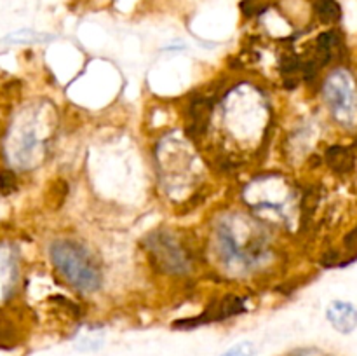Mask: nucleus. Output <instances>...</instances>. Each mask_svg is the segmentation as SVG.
I'll list each match as a JSON object with an SVG mask.
<instances>
[{
  "mask_svg": "<svg viewBox=\"0 0 357 356\" xmlns=\"http://www.w3.org/2000/svg\"><path fill=\"white\" fill-rule=\"evenodd\" d=\"M51 260L63 278L80 292H94L101 286V272L96 262L79 244L56 241L51 244Z\"/></svg>",
  "mask_w": 357,
  "mask_h": 356,
  "instance_id": "nucleus-1",
  "label": "nucleus"
},
{
  "mask_svg": "<svg viewBox=\"0 0 357 356\" xmlns=\"http://www.w3.org/2000/svg\"><path fill=\"white\" fill-rule=\"evenodd\" d=\"M326 100L335 117L344 126H354L357 117V93L345 72H337L326 82Z\"/></svg>",
  "mask_w": 357,
  "mask_h": 356,
  "instance_id": "nucleus-2",
  "label": "nucleus"
},
{
  "mask_svg": "<svg viewBox=\"0 0 357 356\" xmlns=\"http://www.w3.org/2000/svg\"><path fill=\"white\" fill-rule=\"evenodd\" d=\"M243 299L237 295H227L223 299L216 300V302L209 304L208 309L195 318H185V320H176L173 323V328H181V330H190V328L201 327V325L213 323V321H223L230 316H237V314L244 313Z\"/></svg>",
  "mask_w": 357,
  "mask_h": 356,
  "instance_id": "nucleus-3",
  "label": "nucleus"
},
{
  "mask_svg": "<svg viewBox=\"0 0 357 356\" xmlns=\"http://www.w3.org/2000/svg\"><path fill=\"white\" fill-rule=\"evenodd\" d=\"M328 320L340 334H351L357 327V309L352 304L335 300L328 307Z\"/></svg>",
  "mask_w": 357,
  "mask_h": 356,
  "instance_id": "nucleus-4",
  "label": "nucleus"
},
{
  "mask_svg": "<svg viewBox=\"0 0 357 356\" xmlns=\"http://www.w3.org/2000/svg\"><path fill=\"white\" fill-rule=\"evenodd\" d=\"M326 163L337 173H349L354 168V154L351 149L333 145L326 150Z\"/></svg>",
  "mask_w": 357,
  "mask_h": 356,
  "instance_id": "nucleus-5",
  "label": "nucleus"
},
{
  "mask_svg": "<svg viewBox=\"0 0 357 356\" xmlns=\"http://www.w3.org/2000/svg\"><path fill=\"white\" fill-rule=\"evenodd\" d=\"M314 9H316L317 17L326 24L337 23L342 16L340 3L337 0H317Z\"/></svg>",
  "mask_w": 357,
  "mask_h": 356,
  "instance_id": "nucleus-6",
  "label": "nucleus"
},
{
  "mask_svg": "<svg viewBox=\"0 0 357 356\" xmlns=\"http://www.w3.org/2000/svg\"><path fill=\"white\" fill-rule=\"evenodd\" d=\"M213 112V101L209 98H195L190 103V122L208 126L209 117Z\"/></svg>",
  "mask_w": 357,
  "mask_h": 356,
  "instance_id": "nucleus-7",
  "label": "nucleus"
},
{
  "mask_svg": "<svg viewBox=\"0 0 357 356\" xmlns=\"http://www.w3.org/2000/svg\"><path fill=\"white\" fill-rule=\"evenodd\" d=\"M52 38H54V35L38 34L33 30H20L7 35L3 42H7V44H35V42H49Z\"/></svg>",
  "mask_w": 357,
  "mask_h": 356,
  "instance_id": "nucleus-8",
  "label": "nucleus"
},
{
  "mask_svg": "<svg viewBox=\"0 0 357 356\" xmlns=\"http://www.w3.org/2000/svg\"><path fill=\"white\" fill-rule=\"evenodd\" d=\"M16 188H17L16 175H14L10 170L0 171V192H2L3 195H9L13 194Z\"/></svg>",
  "mask_w": 357,
  "mask_h": 356,
  "instance_id": "nucleus-9",
  "label": "nucleus"
},
{
  "mask_svg": "<svg viewBox=\"0 0 357 356\" xmlns=\"http://www.w3.org/2000/svg\"><path fill=\"white\" fill-rule=\"evenodd\" d=\"M265 3L261 0H243L241 2V10H243L244 16L251 17V16H257V14L264 13L265 10Z\"/></svg>",
  "mask_w": 357,
  "mask_h": 356,
  "instance_id": "nucleus-10",
  "label": "nucleus"
},
{
  "mask_svg": "<svg viewBox=\"0 0 357 356\" xmlns=\"http://www.w3.org/2000/svg\"><path fill=\"white\" fill-rule=\"evenodd\" d=\"M279 66H281V72L284 73L286 77H289L302 68V63H300V59L296 58V56H284V58L281 59V63H279Z\"/></svg>",
  "mask_w": 357,
  "mask_h": 356,
  "instance_id": "nucleus-11",
  "label": "nucleus"
},
{
  "mask_svg": "<svg viewBox=\"0 0 357 356\" xmlns=\"http://www.w3.org/2000/svg\"><path fill=\"white\" fill-rule=\"evenodd\" d=\"M222 356H257V349L251 342H241V344L234 346L229 351L223 353Z\"/></svg>",
  "mask_w": 357,
  "mask_h": 356,
  "instance_id": "nucleus-12",
  "label": "nucleus"
},
{
  "mask_svg": "<svg viewBox=\"0 0 357 356\" xmlns=\"http://www.w3.org/2000/svg\"><path fill=\"white\" fill-rule=\"evenodd\" d=\"M206 129H208V126H204V124H195V122H190V124L187 126V129H185V131H187L188 138L197 140V138H201L202 135H204Z\"/></svg>",
  "mask_w": 357,
  "mask_h": 356,
  "instance_id": "nucleus-13",
  "label": "nucleus"
},
{
  "mask_svg": "<svg viewBox=\"0 0 357 356\" xmlns=\"http://www.w3.org/2000/svg\"><path fill=\"white\" fill-rule=\"evenodd\" d=\"M337 262H338L337 251H328V253L323 257V265H326V267H330V265H335Z\"/></svg>",
  "mask_w": 357,
  "mask_h": 356,
  "instance_id": "nucleus-14",
  "label": "nucleus"
}]
</instances>
